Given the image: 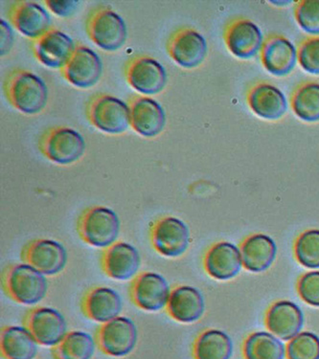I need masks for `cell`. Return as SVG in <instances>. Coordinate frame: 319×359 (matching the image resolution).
<instances>
[{"label": "cell", "instance_id": "6da1fadb", "mask_svg": "<svg viewBox=\"0 0 319 359\" xmlns=\"http://www.w3.org/2000/svg\"><path fill=\"white\" fill-rule=\"evenodd\" d=\"M4 89L8 102L23 114H36L46 106L48 90L46 83L27 70H13L5 79Z\"/></svg>", "mask_w": 319, "mask_h": 359}, {"label": "cell", "instance_id": "7a4b0ae2", "mask_svg": "<svg viewBox=\"0 0 319 359\" xmlns=\"http://www.w3.org/2000/svg\"><path fill=\"white\" fill-rule=\"evenodd\" d=\"M1 285L8 297L25 306L41 302L48 287L44 275L26 264H13L5 267Z\"/></svg>", "mask_w": 319, "mask_h": 359}, {"label": "cell", "instance_id": "3957f363", "mask_svg": "<svg viewBox=\"0 0 319 359\" xmlns=\"http://www.w3.org/2000/svg\"><path fill=\"white\" fill-rule=\"evenodd\" d=\"M77 232L82 241L88 245L99 248H109L118 238V217L108 207H90L80 215L77 222Z\"/></svg>", "mask_w": 319, "mask_h": 359}, {"label": "cell", "instance_id": "277c9868", "mask_svg": "<svg viewBox=\"0 0 319 359\" xmlns=\"http://www.w3.org/2000/svg\"><path fill=\"white\" fill-rule=\"evenodd\" d=\"M86 112L94 127L111 135L125 133L130 125L129 106L116 97L107 94L91 97Z\"/></svg>", "mask_w": 319, "mask_h": 359}, {"label": "cell", "instance_id": "5b68a950", "mask_svg": "<svg viewBox=\"0 0 319 359\" xmlns=\"http://www.w3.org/2000/svg\"><path fill=\"white\" fill-rule=\"evenodd\" d=\"M39 149L49 161L60 165H69L83 156L86 143L83 136L73 128L54 127L41 135Z\"/></svg>", "mask_w": 319, "mask_h": 359}, {"label": "cell", "instance_id": "8992f818", "mask_svg": "<svg viewBox=\"0 0 319 359\" xmlns=\"http://www.w3.org/2000/svg\"><path fill=\"white\" fill-rule=\"evenodd\" d=\"M86 31L96 46L107 51L121 48L127 39L124 20L108 7H99L90 12L86 20Z\"/></svg>", "mask_w": 319, "mask_h": 359}, {"label": "cell", "instance_id": "52a82bcc", "mask_svg": "<svg viewBox=\"0 0 319 359\" xmlns=\"http://www.w3.org/2000/svg\"><path fill=\"white\" fill-rule=\"evenodd\" d=\"M137 326L130 319L122 316L101 324L94 334L99 350L112 358L130 355L137 346Z\"/></svg>", "mask_w": 319, "mask_h": 359}, {"label": "cell", "instance_id": "ba28073f", "mask_svg": "<svg viewBox=\"0 0 319 359\" xmlns=\"http://www.w3.org/2000/svg\"><path fill=\"white\" fill-rule=\"evenodd\" d=\"M150 241L154 250L161 255L177 258L189 248V228L177 217H159L151 224Z\"/></svg>", "mask_w": 319, "mask_h": 359}, {"label": "cell", "instance_id": "9c48e42d", "mask_svg": "<svg viewBox=\"0 0 319 359\" xmlns=\"http://www.w3.org/2000/svg\"><path fill=\"white\" fill-rule=\"evenodd\" d=\"M22 325L39 345L46 347H54L69 332L65 317L48 306L30 309L23 317Z\"/></svg>", "mask_w": 319, "mask_h": 359}, {"label": "cell", "instance_id": "30bf717a", "mask_svg": "<svg viewBox=\"0 0 319 359\" xmlns=\"http://www.w3.org/2000/svg\"><path fill=\"white\" fill-rule=\"evenodd\" d=\"M20 258L41 274L52 276L64 271L67 252L60 243L49 238H36L23 246Z\"/></svg>", "mask_w": 319, "mask_h": 359}, {"label": "cell", "instance_id": "8fae6325", "mask_svg": "<svg viewBox=\"0 0 319 359\" xmlns=\"http://www.w3.org/2000/svg\"><path fill=\"white\" fill-rule=\"evenodd\" d=\"M129 293L133 305L140 310L158 311L166 308L171 290L161 275L142 272L130 283Z\"/></svg>", "mask_w": 319, "mask_h": 359}, {"label": "cell", "instance_id": "7c38bea8", "mask_svg": "<svg viewBox=\"0 0 319 359\" xmlns=\"http://www.w3.org/2000/svg\"><path fill=\"white\" fill-rule=\"evenodd\" d=\"M166 49L172 61L180 67L192 69L205 61L208 43L195 29L183 27L171 34Z\"/></svg>", "mask_w": 319, "mask_h": 359}, {"label": "cell", "instance_id": "4fadbf2b", "mask_svg": "<svg viewBox=\"0 0 319 359\" xmlns=\"http://www.w3.org/2000/svg\"><path fill=\"white\" fill-rule=\"evenodd\" d=\"M125 77L133 89L147 95L163 90L167 83L165 69L154 57H133L125 67Z\"/></svg>", "mask_w": 319, "mask_h": 359}, {"label": "cell", "instance_id": "5bb4252c", "mask_svg": "<svg viewBox=\"0 0 319 359\" xmlns=\"http://www.w3.org/2000/svg\"><path fill=\"white\" fill-rule=\"evenodd\" d=\"M75 48L74 41L69 36L53 27L31 43L36 59L54 69L61 70L69 61Z\"/></svg>", "mask_w": 319, "mask_h": 359}, {"label": "cell", "instance_id": "9a60e30c", "mask_svg": "<svg viewBox=\"0 0 319 359\" xmlns=\"http://www.w3.org/2000/svg\"><path fill=\"white\" fill-rule=\"evenodd\" d=\"M60 72L72 85L88 88L97 83L103 72V65L93 50L85 46H78L69 61Z\"/></svg>", "mask_w": 319, "mask_h": 359}, {"label": "cell", "instance_id": "2e32d148", "mask_svg": "<svg viewBox=\"0 0 319 359\" xmlns=\"http://www.w3.org/2000/svg\"><path fill=\"white\" fill-rule=\"evenodd\" d=\"M100 262L107 276L117 281H127L137 273L141 259L135 246L124 242H115L104 249Z\"/></svg>", "mask_w": 319, "mask_h": 359}, {"label": "cell", "instance_id": "e0dca14e", "mask_svg": "<svg viewBox=\"0 0 319 359\" xmlns=\"http://www.w3.org/2000/svg\"><path fill=\"white\" fill-rule=\"evenodd\" d=\"M130 127L144 137L151 138L163 130L165 112L158 102L149 97L135 96L129 100Z\"/></svg>", "mask_w": 319, "mask_h": 359}, {"label": "cell", "instance_id": "ac0fdd59", "mask_svg": "<svg viewBox=\"0 0 319 359\" xmlns=\"http://www.w3.org/2000/svg\"><path fill=\"white\" fill-rule=\"evenodd\" d=\"M8 18L17 30L32 41L52 28L48 13L36 2L15 1L10 7Z\"/></svg>", "mask_w": 319, "mask_h": 359}, {"label": "cell", "instance_id": "d6986e66", "mask_svg": "<svg viewBox=\"0 0 319 359\" xmlns=\"http://www.w3.org/2000/svg\"><path fill=\"white\" fill-rule=\"evenodd\" d=\"M81 311L86 318L106 323L121 313L122 300L118 293L111 288L95 287L90 288L81 300Z\"/></svg>", "mask_w": 319, "mask_h": 359}, {"label": "cell", "instance_id": "ffe728a7", "mask_svg": "<svg viewBox=\"0 0 319 359\" xmlns=\"http://www.w3.org/2000/svg\"><path fill=\"white\" fill-rule=\"evenodd\" d=\"M205 310V299L200 290L190 285L172 288L165 308L167 314L179 323L198 321Z\"/></svg>", "mask_w": 319, "mask_h": 359}, {"label": "cell", "instance_id": "44dd1931", "mask_svg": "<svg viewBox=\"0 0 319 359\" xmlns=\"http://www.w3.org/2000/svg\"><path fill=\"white\" fill-rule=\"evenodd\" d=\"M242 252L230 243H219L212 246L205 259V271L212 278L221 281L236 277L242 271Z\"/></svg>", "mask_w": 319, "mask_h": 359}, {"label": "cell", "instance_id": "7402d4cb", "mask_svg": "<svg viewBox=\"0 0 319 359\" xmlns=\"http://www.w3.org/2000/svg\"><path fill=\"white\" fill-rule=\"evenodd\" d=\"M266 326L276 337L284 341H291L301 332L304 326V316L297 304L280 301L269 311Z\"/></svg>", "mask_w": 319, "mask_h": 359}, {"label": "cell", "instance_id": "603a6c76", "mask_svg": "<svg viewBox=\"0 0 319 359\" xmlns=\"http://www.w3.org/2000/svg\"><path fill=\"white\" fill-rule=\"evenodd\" d=\"M263 34L255 23L237 20L227 28L226 43L232 54L240 59L254 57L263 46Z\"/></svg>", "mask_w": 319, "mask_h": 359}, {"label": "cell", "instance_id": "cb8c5ba5", "mask_svg": "<svg viewBox=\"0 0 319 359\" xmlns=\"http://www.w3.org/2000/svg\"><path fill=\"white\" fill-rule=\"evenodd\" d=\"M297 59V48L284 36L269 39L263 46V65L271 74L278 77L290 74L294 70Z\"/></svg>", "mask_w": 319, "mask_h": 359}, {"label": "cell", "instance_id": "d4e9b609", "mask_svg": "<svg viewBox=\"0 0 319 359\" xmlns=\"http://www.w3.org/2000/svg\"><path fill=\"white\" fill-rule=\"evenodd\" d=\"M248 104L256 115L268 120L280 119L287 109L284 93L269 83H260L251 89Z\"/></svg>", "mask_w": 319, "mask_h": 359}, {"label": "cell", "instance_id": "484cf974", "mask_svg": "<svg viewBox=\"0 0 319 359\" xmlns=\"http://www.w3.org/2000/svg\"><path fill=\"white\" fill-rule=\"evenodd\" d=\"M38 343L25 327L5 326L0 334V352L4 359H34Z\"/></svg>", "mask_w": 319, "mask_h": 359}, {"label": "cell", "instance_id": "4316f807", "mask_svg": "<svg viewBox=\"0 0 319 359\" xmlns=\"http://www.w3.org/2000/svg\"><path fill=\"white\" fill-rule=\"evenodd\" d=\"M277 246L269 236L257 234L248 238L242 246L243 264L251 272L266 271L276 258Z\"/></svg>", "mask_w": 319, "mask_h": 359}, {"label": "cell", "instance_id": "83f0119b", "mask_svg": "<svg viewBox=\"0 0 319 359\" xmlns=\"http://www.w3.org/2000/svg\"><path fill=\"white\" fill-rule=\"evenodd\" d=\"M233 343L226 332L208 330L196 339L193 355L195 359H230Z\"/></svg>", "mask_w": 319, "mask_h": 359}, {"label": "cell", "instance_id": "f1b7e54d", "mask_svg": "<svg viewBox=\"0 0 319 359\" xmlns=\"http://www.w3.org/2000/svg\"><path fill=\"white\" fill-rule=\"evenodd\" d=\"M93 337L85 332H67L61 341L51 348L54 359H91L95 352Z\"/></svg>", "mask_w": 319, "mask_h": 359}, {"label": "cell", "instance_id": "f546056e", "mask_svg": "<svg viewBox=\"0 0 319 359\" xmlns=\"http://www.w3.org/2000/svg\"><path fill=\"white\" fill-rule=\"evenodd\" d=\"M244 353L247 359H284L286 347L276 335L259 332L247 338Z\"/></svg>", "mask_w": 319, "mask_h": 359}, {"label": "cell", "instance_id": "4dcf8cb0", "mask_svg": "<svg viewBox=\"0 0 319 359\" xmlns=\"http://www.w3.org/2000/svg\"><path fill=\"white\" fill-rule=\"evenodd\" d=\"M292 109L303 121H319V83H308L295 91Z\"/></svg>", "mask_w": 319, "mask_h": 359}, {"label": "cell", "instance_id": "1f68e13d", "mask_svg": "<svg viewBox=\"0 0 319 359\" xmlns=\"http://www.w3.org/2000/svg\"><path fill=\"white\" fill-rule=\"evenodd\" d=\"M295 255L308 269H319V230H308L297 238Z\"/></svg>", "mask_w": 319, "mask_h": 359}, {"label": "cell", "instance_id": "d6a6232c", "mask_svg": "<svg viewBox=\"0 0 319 359\" xmlns=\"http://www.w3.org/2000/svg\"><path fill=\"white\" fill-rule=\"evenodd\" d=\"M287 355L289 359H319V337L313 332H300L287 345Z\"/></svg>", "mask_w": 319, "mask_h": 359}, {"label": "cell", "instance_id": "836d02e7", "mask_svg": "<svg viewBox=\"0 0 319 359\" xmlns=\"http://www.w3.org/2000/svg\"><path fill=\"white\" fill-rule=\"evenodd\" d=\"M300 27L311 35H319V0H302L295 8Z\"/></svg>", "mask_w": 319, "mask_h": 359}, {"label": "cell", "instance_id": "e575fe53", "mask_svg": "<svg viewBox=\"0 0 319 359\" xmlns=\"http://www.w3.org/2000/svg\"><path fill=\"white\" fill-rule=\"evenodd\" d=\"M298 61L306 72L319 74V38L308 39L300 46Z\"/></svg>", "mask_w": 319, "mask_h": 359}, {"label": "cell", "instance_id": "d590c367", "mask_svg": "<svg viewBox=\"0 0 319 359\" xmlns=\"http://www.w3.org/2000/svg\"><path fill=\"white\" fill-rule=\"evenodd\" d=\"M298 292L308 305L319 306V271L305 274L298 284Z\"/></svg>", "mask_w": 319, "mask_h": 359}, {"label": "cell", "instance_id": "8d00e7d4", "mask_svg": "<svg viewBox=\"0 0 319 359\" xmlns=\"http://www.w3.org/2000/svg\"><path fill=\"white\" fill-rule=\"evenodd\" d=\"M44 4L54 14L59 17L67 18L74 13L79 1H76V0H57V1L48 0V1H44Z\"/></svg>", "mask_w": 319, "mask_h": 359}, {"label": "cell", "instance_id": "74e56055", "mask_svg": "<svg viewBox=\"0 0 319 359\" xmlns=\"http://www.w3.org/2000/svg\"><path fill=\"white\" fill-rule=\"evenodd\" d=\"M1 25V55L7 54L13 46V32L9 25L4 20H0Z\"/></svg>", "mask_w": 319, "mask_h": 359}]
</instances>
